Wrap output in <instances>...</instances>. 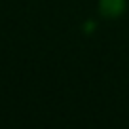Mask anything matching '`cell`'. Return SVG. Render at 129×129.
<instances>
[{"label": "cell", "mask_w": 129, "mask_h": 129, "mask_svg": "<svg viewBox=\"0 0 129 129\" xmlns=\"http://www.w3.org/2000/svg\"><path fill=\"white\" fill-rule=\"evenodd\" d=\"M99 12L103 17H120L125 12V0H99Z\"/></svg>", "instance_id": "cell-1"}]
</instances>
